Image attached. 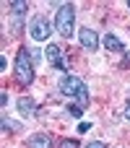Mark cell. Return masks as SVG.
<instances>
[{
  "mask_svg": "<svg viewBox=\"0 0 130 148\" xmlns=\"http://www.w3.org/2000/svg\"><path fill=\"white\" fill-rule=\"evenodd\" d=\"M16 81H18V86H31L34 83V60H31V52L26 49V47H21L18 49V55H16Z\"/></svg>",
  "mask_w": 130,
  "mask_h": 148,
  "instance_id": "6da1fadb",
  "label": "cell"
},
{
  "mask_svg": "<svg viewBox=\"0 0 130 148\" xmlns=\"http://www.w3.org/2000/svg\"><path fill=\"white\" fill-rule=\"evenodd\" d=\"M60 91H63L65 96L76 99L81 107L89 104V88H86V83H83L81 78H76V75H63V78H60Z\"/></svg>",
  "mask_w": 130,
  "mask_h": 148,
  "instance_id": "7a4b0ae2",
  "label": "cell"
},
{
  "mask_svg": "<svg viewBox=\"0 0 130 148\" xmlns=\"http://www.w3.org/2000/svg\"><path fill=\"white\" fill-rule=\"evenodd\" d=\"M73 26H76V5H73V3H63V5H57V13H55V29L60 31V36H73Z\"/></svg>",
  "mask_w": 130,
  "mask_h": 148,
  "instance_id": "3957f363",
  "label": "cell"
},
{
  "mask_svg": "<svg viewBox=\"0 0 130 148\" xmlns=\"http://www.w3.org/2000/svg\"><path fill=\"white\" fill-rule=\"evenodd\" d=\"M29 36L34 42H47L52 36V23L44 18V16H34L31 23H29Z\"/></svg>",
  "mask_w": 130,
  "mask_h": 148,
  "instance_id": "277c9868",
  "label": "cell"
},
{
  "mask_svg": "<svg viewBox=\"0 0 130 148\" xmlns=\"http://www.w3.org/2000/svg\"><path fill=\"white\" fill-rule=\"evenodd\" d=\"M78 42H81V47L89 49V52H94V49L99 47V36H96L94 29H81V31H78Z\"/></svg>",
  "mask_w": 130,
  "mask_h": 148,
  "instance_id": "5b68a950",
  "label": "cell"
},
{
  "mask_svg": "<svg viewBox=\"0 0 130 148\" xmlns=\"http://www.w3.org/2000/svg\"><path fill=\"white\" fill-rule=\"evenodd\" d=\"M26 143H29V148H52V135L50 133H34Z\"/></svg>",
  "mask_w": 130,
  "mask_h": 148,
  "instance_id": "8992f818",
  "label": "cell"
},
{
  "mask_svg": "<svg viewBox=\"0 0 130 148\" xmlns=\"http://www.w3.org/2000/svg\"><path fill=\"white\" fill-rule=\"evenodd\" d=\"M44 57L50 60V65H55V68H65V62L60 60V47H57V44H47Z\"/></svg>",
  "mask_w": 130,
  "mask_h": 148,
  "instance_id": "52a82bcc",
  "label": "cell"
},
{
  "mask_svg": "<svg viewBox=\"0 0 130 148\" xmlns=\"http://www.w3.org/2000/svg\"><path fill=\"white\" fill-rule=\"evenodd\" d=\"M104 49H109V52H125V44L115 36V34H104Z\"/></svg>",
  "mask_w": 130,
  "mask_h": 148,
  "instance_id": "ba28073f",
  "label": "cell"
},
{
  "mask_svg": "<svg viewBox=\"0 0 130 148\" xmlns=\"http://www.w3.org/2000/svg\"><path fill=\"white\" fill-rule=\"evenodd\" d=\"M18 112H21V114H31V112H34V99H29V96L18 99Z\"/></svg>",
  "mask_w": 130,
  "mask_h": 148,
  "instance_id": "9c48e42d",
  "label": "cell"
},
{
  "mask_svg": "<svg viewBox=\"0 0 130 148\" xmlns=\"http://www.w3.org/2000/svg\"><path fill=\"white\" fill-rule=\"evenodd\" d=\"M23 13H26V3H23V0L10 3V16H23Z\"/></svg>",
  "mask_w": 130,
  "mask_h": 148,
  "instance_id": "30bf717a",
  "label": "cell"
},
{
  "mask_svg": "<svg viewBox=\"0 0 130 148\" xmlns=\"http://www.w3.org/2000/svg\"><path fill=\"white\" fill-rule=\"evenodd\" d=\"M60 148H81V146H78V140H73V138H65V140H60Z\"/></svg>",
  "mask_w": 130,
  "mask_h": 148,
  "instance_id": "8fae6325",
  "label": "cell"
},
{
  "mask_svg": "<svg viewBox=\"0 0 130 148\" xmlns=\"http://www.w3.org/2000/svg\"><path fill=\"white\" fill-rule=\"evenodd\" d=\"M68 112H70L73 117H81V114H83V107H81V104H70V107H68Z\"/></svg>",
  "mask_w": 130,
  "mask_h": 148,
  "instance_id": "7c38bea8",
  "label": "cell"
},
{
  "mask_svg": "<svg viewBox=\"0 0 130 148\" xmlns=\"http://www.w3.org/2000/svg\"><path fill=\"white\" fill-rule=\"evenodd\" d=\"M86 148H107V143H104V140H91Z\"/></svg>",
  "mask_w": 130,
  "mask_h": 148,
  "instance_id": "4fadbf2b",
  "label": "cell"
},
{
  "mask_svg": "<svg viewBox=\"0 0 130 148\" xmlns=\"http://www.w3.org/2000/svg\"><path fill=\"white\" fill-rule=\"evenodd\" d=\"M89 130H91V122H81L78 125V133H89Z\"/></svg>",
  "mask_w": 130,
  "mask_h": 148,
  "instance_id": "5bb4252c",
  "label": "cell"
},
{
  "mask_svg": "<svg viewBox=\"0 0 130 148\" xmlns=\"http://www.w3.org/2000/svg\"><path fill=\"white\" fill-rule=\"evenodd\" d=\"M125 120H130V101L125 104Z\"/></svg>",
  "mask_w": 130,
  "mask_h": 148,
  "instance_id": "9a60e30c",
  "label": "cell"
},
{
  "mask_svg": "<svg viewBox=\"0 0 130 148\" xmlns=\"http://www.w3.org/2000/svg\"><path fill=\"white\" fill-rule=\"evenodd\" d=\"M128 8H130V3H128Z\"/></svg>",
  "mask_w": 130,
  "mask_h": 148,
  "instance_id": "2e32d148",
  "label": "cell"
}]
</instances>
